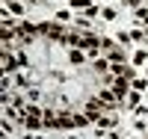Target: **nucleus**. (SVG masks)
Listing matches in <instances>:
<instances>
[{"label":"nucleus","mask_w":148,"mask_h":139,"mask_svg":"<svg viewBox=\"0 0 148 139\" xmlns=\"http://www.w3.org/2000/svg\"><path fill=\"white\" fill-rule=\"evenodd\" d=\"M113 92H116L119 98H121V95H127V83H125V80H119V83H116V89H113Z\"/></svg>","instance_id":"obj_2"},{"label":"nucleus","mask_w":148,"mask_h":139,"mask_svg":"<svg viewBox=\"0 0 148 139\" xmlns=\"http://www.w3.org/2000/svg\"><path fill=\"white\" fill-rule=\"evenodd\" d=\"M3 68L12 71V68H15V59H12V56H3Z\"/></svg>","instance_id":"obj_5"},{"label":"nucleus","mask_w":148,"mask_h":139,"mask_svg":"<svg viewBox=\"0 0 148 139\" xmlns=\"http://www.w3.org/2000/svg\"><path fill=\"white\" fill-rule=\"evenodd\" d=\"M39 124H42V121H39V116H27V127H33V130H36Z\"/></svg>","instance_id":"obj_4"},{"label":"nucleus","mask_w":148,"mask_h":139,"mask_svg":"<svg viewBox=\"0 0 148 139\" xmlns=\"http://www.w3.org/2000/svg\"><path fill=\"white\" fill-rule=\"evenodd\" d=\"M116 101V92H101V104H113Z\"/></svg>","instance_id":"obj_3"},{"label":"nucleus","mask_w":148,"mask_h":139,"mask_svg":"<svg viewBox=\"0 0 148 139\" xmlns=\"http://www.w3.org/2000/svg\"><path fill=\"white\" fill-rule=\"evenodd\" d=\"M39 33H47V36H62V30H59L56 24H42V27H39Z\"/></svg>","instance_id":"obj_1"}]
</instances>
